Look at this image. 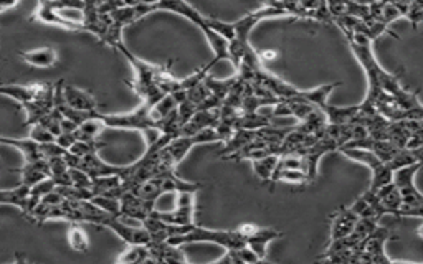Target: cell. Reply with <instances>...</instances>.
Segmentation results:
<instances>
[{"instance_id":"cell-1","label":"cell","mask_w":423,"mask_h":264,"mask_svg":"<svg viewBox=\"0 0 423 264\" xmlns=\"http://www.w3.org/2000/svg\"><path fill=\"white\" fill-rule=\"evenodd\" d=\"M342 33L367 75L369 91L362 104L372 107L390 121H422L423 104L418 96L402 88L399 76L390 75L378 65L372 52V40L353 32Z\"/></svg>"},{"instance_id":"cell-2","label":"cell","mask_w":423,"mask_h":264,"mask_svg":"<svg viewBox=\"0 0 423 264\" xmlns=\"http://www.w3.org/2000/svg\"><path fill=\"white\" fill-rule=\"evenodd\" d=\"M288 129H276L273 126L258 129H238L224 142L218 157L222 160H258L268 155H282V142Z\"/></svg>"},{"instance_id":"cell-3","label":"cell","mask_w":423,"mask_h":264,"mask_svg":"<svg viewBox=\"0 0 423 264\" xmlns=\"http://www.w3.org/2000/svg\"><path fill=\"white\" fill-rule=\"evenodd\" d=\"M157 10L177 13V15L184 17V19L192 22L194 25H197L199 29L206 33L212 50L215 52L217 60H230L229 42H226L225 38H222L217 32H213L210 26H208L207 17L203 15V13H200L197 8L190 6L187 0H159V2L154 6V12Z\"/></svg>"},{"instance_id":"cell-4","label":"cell","mask_w":423,"mask_h":264,"mask_svg":"<svg viewBox=\"0 0 423 264\" xmlns=\"http://www.w3.org/2000/svg\"><path fill=\"white\" fill-rule=\"evenodd\" d=\"M169 244L172 246H184L189 243H213L222 246L225 249H237L242 246H247V238L242 231H225V230H208V228L197 226V225H187L184 233L172 236L167 240Z\"/></svg>"},{"instance_id":"cell-5","label":"cell","mask_w":423,"mask_h":264,"mask_svg":"<svg viewBox=\"0 0 423 264\" xmlns=\"http://www.w3.org/2000/svg\"><path fill=\"white\" fill-rule=\"evenodd\" d=\"M422 167L420 162L410 164L407 167L399 169L394 173V182L397 183L400 192V212L399 217H413L423 218V194L417 189L413 178H415L418 169Z\"/></svg>"},{"instance_id":"cell-6","label":"cell","mask_w":423,"mask_h":264,"mask_svg":"<svg viewBox=\"0 0 423 264\" xmlns=\"http://www.w3.org/2000/svg\"><path fill=\"white\" fill-rule=\"evenodd\" d=\"M341 154H344L346 157L355 160V162L364 164L366 167L372 170V180H371V190L380 189L382 185L394 180V173L397 172V167L394 164L385 162L380 157H377L376 154L367 149H359V147H344L339 150Z\"/></svg>"},{"instance_id":"cell-7","label":"cell","mask_w":423,"mask_h":264,"mask_svg":"<svg viewBox=\"0 0 423 264\" xmlns=\"http://www.w3.org/2000/svg\"><path fill=\"white\" fill-rule=\"evenodd\" d=\"M392 231L385 226H378L366 240L360 243L357 251L354 253L353 263H371V264H392L395 261L385 254V243L390 240Z\"/></svg>"},{"instance_id":"cell-8","label":"cell","mask_w":423,"mask_h":264,"mask_svg":"<svg viewBox=\"0 0 423 264\" xmlns=\"http://www.w3.org/2000/svg\"><path fill=\"white\" fill-rule=\"evenodd\" d=\"M195 192H177V207L174 212H153V215L169 225H192L195 208Z\"/></svg>"},{"instance_id":"cell-9","label":"cell","mask_w":423,"mask_h":264,"mask_svg":"<svg viewBox=\"0 0 423 264\" xmlns=\"http://www.w3.org/2000/svg\"><path fill=\"white\" fill-rule=\"evenodd\" d=\"M240 231H242L245 238H247L248 248H250L252 251H255L261 261L266 258V248H268L271 241L283 236V233L275 230V228H260L256 225H252V223L240 226Z\"/></svg>"},{"instance_id":"cell-10","label":"cell","mask_w":423,"mask_h":264,"mask_svg":"<svg viewBox=\"0 0 423 264\" xmlns=\"http://www.w3.org/2000/svg\"><path fill=\"white\" fill-rule=\"evenodd\" d=\"M372 192L376 194L377 208H378V213H380V217H384V215H387V213L399 217L400 203H402V200H400V192H399L397 183L392 180L389 183H385V185H382L380 189L372 190Z\"/></svg>"},{"instance_id":"cell-11","label":"cell","mask_w":423,"mask_h":264,"mask_svg":"<svg viewBox=\"0 0 423 264\" xmlns=\"http://www.w3.org/2000/svg\"><path fill=\"white\" fill-rule=\"evenodd\" d=\"M359 215L351 207H342L331 215V241L341 240L354 230Z\"/></svg>"},{"instance_id":"cell-12","label":"cell","mask_w":423,"mask_h":264,"mask_svg":"<svg viewBox=\"0 0 423 264\" xmlns=\"http://www.w3.org/2000/svg\"><path fill=\"white\" fill-rule=\"evenodd\" d=\"M50 84L52 83H32L26 84V86H22V84H3V86H0V93L15 100L22 106L25 102L37 100L42 93L47 91Z\"/></svg>"},{"instance_id":"cell-13","label":"cell","mask_w":423,"mask_h":264,"mask_svg":"<svg viewBox=\"0 0 423 264\" xmlns=\"http://www.w3.org/2000/svg\"><path fill=\"white\" fill-rule=\"evenodd\" d=\"M63 96L66 104L73 109L82 111V113H93V111L98 109V104L90 93L83 91L77 86H71V84H65L63 83Z\"/></svg>"},{"instance_id":"cell-14","label":"cell","mask_w":423,"mask_h":264,"mask_svg":"<svg viewBox=\"0 0 423 264\" xmlns=\"http://www.w3.org/2000/svg\"><path fill=\"white\" fill-rule=\"evenodd\" d=\"M19 56L25 63L32 65L35 68H52L58 61V53L52 47L37 48L32 52H19Z\"/></svg>"},{"instance_id":"cell-15","label":"cell","mask_w":423,"mask_h":264,"mask_svg":"<svg viewBox=\"0 0 423 264\" xmlns=\"http://www.w3.org/2000/svg\"><path fill=\"white\" fill-rule=\"evenodd\" d=\"M105 129L106 126L103 121L93 113L90 119L83 121V123L75 129V136H77L78 141H98V136H100Z\"/></svg>"},{"instance_id":"cell-16","label":"cell","mask_w":423,"mask_h":264,"mask_svg":"<svg viewBox=\"0 0 423 264\" xmlns=\"http://www.w3.org/2000/svg\"><path fill=\"white\" fill-rule=\"evenodd\" d=\"M66 238H68V244L71 246V249H75V251L78 253L90 251V240H88L86 231L83 230L78 222H70Z\"/></svg>"},{"instance_id":"cell-17","label":"cell","mask_w":423,"mask_h":264,"mask_svg":"<svg viewBox=\"0 0 423 264\" xmlns=\"http://www.w3.org/2000/svg\"><path fill=\"white\" fill-rule=\"evenodd\" d=\"M119 263H154L148 244H129V248L118 258Z\"/></svg>"},{"instance_id":"cell-18","label":"cell","mask_w":423,"mask_h":264,"mask_svg":"<svg viewBox=\"0 0 423 264\" xmlns=\"http://www.w3.org/2000/svg\"><path fill=\"white\" fill-rule=\"evenodd\" d=\"M261 259L258 258L255 251H252L248 246H242L237 249H226L224 258L218 259V263H231V264H242V263H260Z\"/></svg>"},{"instance_id":"cell-19","label":"cell","mask_w":423,"mask_h":264,"mask_svg":"<svg viewBox=\"0 0 423 264\" xmlns=\"http://www.w3.org/2000/svg\"><path fill=\"white\" fill-rule=\"evenodd\" d=\"M278 159L279 155H268V157L253 160L252 162L253 170H255L256 177L260 178L261 182L266 183L271 180V176H273L276 164H278Z\"/></svg>"},{"instance_id":"cell-20","label":"cell","mask_w":423,"mask_h":264,"mask_svg":"<svg viewBox=\"0 0 423 264\" xmlns=\"http://www.w3.org/2000/svg\"><path fill=\"white\" fill-rule=\"evenodd\" d=\"M30 139L35 142H38V144H48V142H55V134H52L48 129L43 126L42 123L32 124L30 126Z\"/></svg>"},{"instance_id":"cell-21","label":"cell","mask_w":423,"mask_h":264,"mask_svg":"<svg viewBox=\"0 0 423 264\" xmlns=\"http://www.w3.org/2000/svg\"><path fill=\"white\" fill-rule=\"evenodd\" d=\"M417 235L420 236V238H423V225H422V226L418 228V230H417Z\"/></svg>"}]
</instances>
